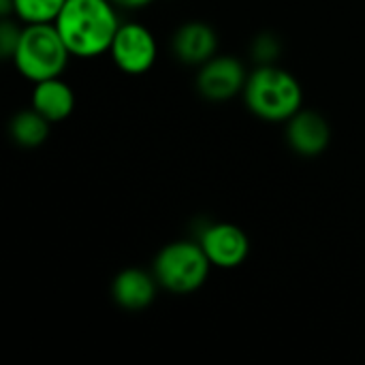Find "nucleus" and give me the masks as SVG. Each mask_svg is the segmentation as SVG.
I'll return each mask as SVG.
<instances>
[{
    "instance_id": "1",
    "label": "nucleus",
    "mask_w": 365,
    "mask_h": 365,
    "mask_svg": "<svg viewBox=\"0 0 365 365\" xmlns=\"http://www.w3.org/2000/svg\"><path fill=\"white\" fill-rule=\"evenodd\" d=\"M118 6L111 0H66L53 26L75 58L109 53L120 28Z\"/></svg>"
},
{
    "instance_id": "2",
    "label": "nucleus",
    "mask_w": 365,
    "mask_h": 365,
    "mask_svg": "<svg viewBox=\"0 0 365 365\" xmlns=\"http://www.w3.org/2000/svg\"><path fill=\"white\" fill-rule=\"evenodd\" d=\"M242 94L248 111L263 122H287L304 105L302 83L278 64H259L250 71Z\"/></svg>"
},
{
    "instance_id": "3",
    "label": "nucleus",
    "mask_w": 365,
    "mask_h": 365,
    "mask_svg": "<svg viewBox=\"0 0 365 365\" xmlns=\"http://www.w3.org/2000/svg\"><path fill=\"white\" fill-rule=\"evenodd\" d=\"M71 60L60 32L53 24H24L19 45L13 56L17 73L36 83L43 79L60 77Z\"/></svg>"
},
{
    "instance_id": "4",
    "label": "nucleus",
    "mask_w": 365,
    "mask_h": 365,
    "mask_svg": "<svg viewBox=\"0 0 365 365\" xmlns=\"http://www.w3.org/2000/svg\"><path fill=\"white\" fill-rule=\"evenodd\" d=\"M214 265L210 263L199 240H178L158 250L152 263V274L160 289L173 295L199 291Z\"/></svg>"
},
{
    "instance_id": "5",
    "label": "nucleus",
    "mask_w": 365,
    "mask_h": 365,
    "mask_svg": "<svg viewBox=\"0 0 365 365\" xmlns=\"http://www.w3.org/2000/svg\"><path fill=\"white\" fill-rule=\"evenodd\" d=\"M109 56L122 73L143 75L158 58V43L148 26L139 21H124L111 41Z\"/></svg>"
},
{
    "instance_id": "6",
    "label": "nucleus",
    "mask_w": 365,
    "mask_h": 365,
    "mask_svg": "<svg viewBox=\"0 0 365 365\" xmlns=\"http://www.w3.org/2000/svg\"><path fill=\"white\" fill-rule=\"evenodd\" d=\"M246 79H248L246 66L235 56L216 53L214 58H210L205 64L199 66L195 83H197V92L203 98L212 103H222L242 94Z\"/></svg>"
},
{
    "instance_id": "7",
    "label": "nucleus",
    "mask_w": 365,
    "mask_h": 365,
    "mask_svg": "<svg viewBox=\"0 0 365 365\" xmlns=\"http://www.w3.org/2000/svg\"><path fill=\"white\" fill-rule=\"evenodd\" d=\"M199 244L210 263L218 269H235L250 255L248 235L233 222H210L201 231Z\"/></svg>"
},
{
    "instance_id": "8",
    "label": "nucleus",
    "mask_w": 365,
    "mask_h": 365,
    "mask_svg": "<svg viewBox=\"0 0 365 365\" xmlns=\"http://www.w3.org/2000/svg\"><path fill=\"white\" fill-rule=\"evenodd\" d=\"M284 137L293 152L306 158L323 154L331 141V126L314 109H299L291 120L284 122Z\"/></svg>"
},
{
    "instance_id": "9",
    "label": "nucleus",
    "mask_w": 365,
    "mask_h": 365,
    "mask_svg": "<svg viewBox=\"0 0 365 365\" xmlns=\"http://www.w3.org/2000/svg\"><path fill=\"white\" fill-rule=\"evenodd\" d=\"M171 47L175 58L188 66H201L218 51V34L216 30L199 19L182 24L171 38Z\"/></svg>"
},
{
    "instance_id": "10",
    "label": "nucleus",
    "mask_w": 365,
    "mask_h": 365,
    "mask_svg": "<svg viewBox=\"0 0 365 365\" xmlns=\"http://www.w3.org/2000/svg\"><path fill=\"white\" fill-rule=\"evenodd\" d=\"M158 287L160 284L152 272H145L139 267H128V269H122L113 278L111 297L120 308L130 310V312H139V310H145L148 306L154 304Z\"/></svg>"
},
{
    "instance_id": "11",
    "label": "nucleus",
    "mask_w": 365,
    "mask_h": 365,
    "mask_svg": "<svg viewBox=\"0 0 365 365\" xmlns=\"http://www.w3.org/2000/svg\"><path fill=\"white\" fill-rule=\"evenodd\" d=\"M30 107H34L51 124L62 122L75 109V92L62 77L43 79L34 83Z\"/></svg>"
},
{
    "instance_id": "12",
    "label": "nucleus",
    "mask_w": 365,
    "mask_h": 365,
    "mask_svg": "<svg viewBox=\"0 0 365 365\" xmlns=\"http://www.w3.org/2000/svg\"><path fill=\"white\" fill-rule=\"evenodd\" d=\"M49 124L51 122L45 115H41L34 107L21 109V111L13 113V118L9 122V137L19 148L34 150V148H38V145H43L47 141Z\"/></svg>"
},
{
    "instance_id": "13",
    "label": "nucleus",
    "mask_w": 365,
    "mask_h": 365,
    "mask_svg": "<svg viewBox=\"0 0 365 365\" xmlns=\"http://www.w3.org/2000/svg\"><path fill=\"white\" fill-rule=\"evenodd\" d=\"M13 15L21 24H53L66 0H13Z\"/></svg>"
},
{
    "instance_id": "14",
    "label": "nucleus",
    "mask_w": 365,
    "mask_h": 365,
    "mask_svg": "<svg viewBox=\"0 0 365 365\" xmlns=\"http://www.w3.org/2000/svg\"><path fill=\"white\" fill-rule=\"evenodd\" d=\"M250 53L259 64H276L278 56L282 53V43L276 34L272 32H263L259 34L252 45H250Z\"/></svg>"
},
{
    "instance_id": "15",
    "label": "nucleus",
    "mask_w": 365,
    "mask_h": 365,
    "mask_svg": "<svg viewBox=\"0 0 365 365\" xmlns=\"http://www.w3.org/2000/svg\"><path fill=\"white\" fill-rule=\"evenodd\" d=\"M17 21H19V19H17ZM17 21L11 19V17H4L2 24H0V53H2L4 60H13L15 49H17V45H19L24 26L17 24Z\"/></svg>"
},
{
    "instance_id": "16",
    "label": "nucleus",
    "mask_w": 365,
    "mask_h": 365,
    "mask_svg": "<svg viewBox=\"0 0 365 365\" xmlns=\"http://www.w3.org/2000/svg\"><path fill=\"white\" fill-rule=\"evenodd\" d=\"M118 9H124V11H139V9H145L150 6L154 0H111Z\"/></svg>"
},
{
    "instance_id": "17",
    "label": "nucleus",
    "mask_w": 365,
    "mask_h": 365,
    "mask_svg": "<svg viewBox=\"0 0 365 365\" xmlns=\"http://www.w3.org/2000/svg\"><path fill=\"white\" fill-rule=\"evenodd\" d=\"M13 0H0V13L2 17H11L13 15Z\"/></svg>"
}]
</instances>
